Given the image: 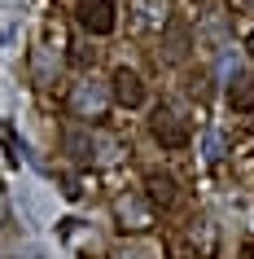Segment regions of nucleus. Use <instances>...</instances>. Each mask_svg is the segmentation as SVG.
<instances>
[{"label": "nucleus", "mask_w": 254, "mask_h": 259, "mask_svg": "<svg viewBox=\"0 0 254 259\" xmlns=\"http://www.w3.org/2000/svg\"><path fill=\"white\" fill-rule=\"evenodd\" d=\"M75 18H79V27L88 31V35H110V31L119 27V14H114L110 0H79Z\"/></svg>", "instance_id": "2"}, {"label": "nucleus", "mask_w": 254, "mask_h": 259, "mask_svg": "<svg viewBox=\"0 0 254 259\" xmlns=\"http://www.w3.org/2000/svg\"><path fill=\"white\" fill-rule=\"evenodd\" d=\"M106 106H110V93H106L96 79L75 83V93H70V110H75L79 119H101V114H106Z\"/></svg>", "instance_id": "4"}, {"label": "nucleus", "mask_w": 254, "mask_h": 259, "mask_svg": "<svg viewBox=\"0 0 254 259\" xmlns=\"http://www.w3.org/2000/svg\"><path fill=\"white\" fill-rule=\"evenodd\" d=\"M188 49H193V31H188L180 18H167V27H162V62L180 66L188 57Z\"/></svg>", "instance_id": "5"}, {"label": "nucleus", "mask_w": 254, "mask_h": 259, "mask_svg": "<svg viewBox=\"0 0 254 259\" xmlns=\"http://www.w3.org/2000/svg\"><path fill=\"white\" fill-rule=\"evenodd\" d=\"M241 255H245V259H254V242H245V250H241Z\"/></svg>", "instance_id": "12"}, {"label": "nucleus", "mask_w": 254, "mask_h": 259, "mask_svg": "<svg viewBox=\"0 0 254 259\" xmlns=\"http://www.w3.org/2000/svg\"><path fill=\"white\" fill-rule=\"evenodd\" d=\"M149 127H154V141H158L162 150H184V145H188V127H184V119H180L171 106H158V110H154Z\"/></svg>", "instance_id": "1"}, {"label": "nucleus", "mask_w": 254, "mask_h": 259, "mask_svg": "<svg viewBox=\"0 0 254 259\" xmlns=\"http://www.w3.org/2000/svg\"><path fill=\"white\" fill-rule=\"evenodd\" d=\"M250 53H254V35H250Z\"/></svg>", "instance_id": "13"}, {"label": "nucleus", "mask_w": 254, "mask_h": 259, "mask_svg": "<svg viewBox=\"0 0 254 259\" xmlns=\"http://www.w3.org/2000/svg\"><path fill=\"white\" fill-rule=\"evenodd\" d=\"M206 150H211V154H206V158H211V163H215V158L224 154V141H219V137H211V141H206Z\"/></svg>", "instance_id": "11"}, {"label": "nucleus", "mask_w": 254, "mask_h": 259, "mask_svg": "<svg viewBox=\"0 0 254 259\" xmlns=\"http://www.w3.org/2000/svg\"><path fill=\"white\" fill-rule=\"evenodd\" d=\"M132 27L136 31H149V27H167V18H162V14H167V9H162V0H136V5H132Z\"/></svg>", "instance_id": "8"}, {"label": "nucleus", "mask_w": 254, "mask_h": 259, "mask_svg": "<svg viewBox=\"0 0 254 259\" xmlns=\"http://www.w3.org/2000/svg\"><path fill=\"white\" fill-rule=\"evenodd\" d=\"M62 145H66V154H70V158H79V163H92V158H96V141H92V132L70 127L66 137H62Z\"/></svg>", "instance_id": "9"}, {"label": "nucleus", "mask_w": 254, "mask_h": 259, "mask_svg": "<svg viewBox=\"0 0 254 259\" xmlns=\"http://www.w3.org/2000/svg\"><path fill=\"white\" fill-rule=\"evenodd\" d=\"M145 198L149 206H175V180L167 176V171H145Z\"/></svg>", "instance_id": "7"}, {"label": "nucleus", "mask_w": 254, "mask_h": 259, "mask_svg": "<svg viewBox=\"0 0 254 259\" xmlns=\"http://www.w3.org/2000/svg\"><path fill=\"white\" fill-rule=\"evenodd\" d=\"M114 215L123 220L119 229H149V224H154V211H149L136 193H127V198H119V202H114Z\"/></svg>", "instance_id": "6"}, {"label": "nucleus", "mask_w": 254, "mask_h": 259, "mask_svg": "<svg viewBox=\"0 0 254 259\" xmlns=\"http://www.w3.org/2000/svg\"><path fill=\"white\" fill-rule=\"evenodd\" d=\"M228 106L232 110H254V75L250 70H241L237 79L228 83Z\"/></svg>", "instance_id": "10"}, {"label": "nucleus", "mask_w": 254, "mask_h": 259, "mask_svg": "<svg viewBox=\"0 0 254 259\" xmlns=\"http://www.w3.org/2000/svg\"><path fill=\"white\" fill-rule=\"evenodd\" d=\"M110 97H114L123 110H140V106H145V83H140L136 70L119 66L114 75H110Z\"/></svg>", "instance_id": "3"}, {"label": "nucleus", "mask_w": 254, "mask_h": 259, "mask_svg": "<svg viewBox=\"0 0 254 259\" xmlns=\"http://www.w3.org/2000/svg\"><path fill=\"white\" fill-rule=\"evenodd\" d=\"M245 5H250V9H254V0H245Z\"/></svg>", "instance_id": "14"}]
</instances>
